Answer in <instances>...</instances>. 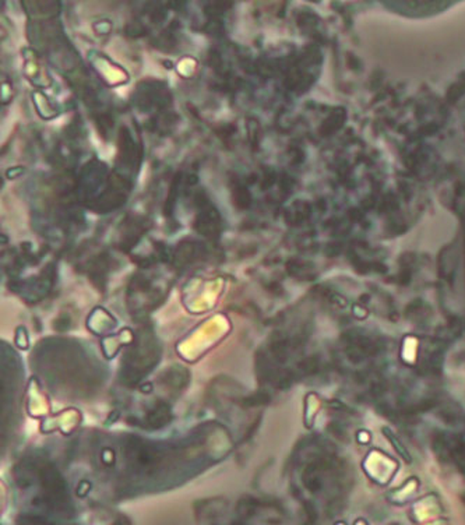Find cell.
<instances>
[{"label": "cell", "instance_id": "6da1fadb", "mask_svg": "<svg viewBox=\"0 0 465 525\" xmlns=\"http://www.w3.org/2000/svg\"><path fill=\"white\" fill-rule=\"evenodd\" d=\"M137 107L141 111H148L154 107L165 108L171 103L169 92L158 83H144L137 90Z\"/></svg>", "mask_w": 465, "mask_h": 525}, {"label": "cell", "instance_id": "7a4b0ae2", "mask_svg": "<svg viewBox=\"0 0 465 525\" xmlns=\"http://www.w3.org/2000/svg\"><path fill=\"white\" fill-rule=\"evenodd\" d=\"M196 229L209 238H214L220 232V216L216 212V208L210 207L209 204L203 205V212L197 216L196 220Z\"/></svg>", "mask_w": 465, "mask_h": 525}, {"label": "cell", "instance_id": "3957f363", "mask_svg": "<svg viewBox=\"0 0 465 525\" xmlns=\"http://www.w3.org/2000/svg\"><path fill=\"white\" fill-rule=\"evenodd\" d=\"M171 419V412H169V408L165 405V404H158L157 406H155L145 418L147 421V425L152 429H158L161 426H164L168 421Z\"/></svg>", "mask_w": 465, "mask_h": 525}, {"label": "cell", "instance_id": "277c9868", "mask_svg": "<svg viewBox=\"0 0 465 525\" xmlns=\"http://www.w3.org/2000/svg\"><path fill=\"white\" fill-rule=\"evenodd\" d=\"M234 201L239 208H247L250 205V201H251V197H250L247 189L243 186H236L234 189Z\"/></svg>", "mask_w": 465, "mask_h": 525}, {"label": "cell", "instance_id": "5b68a950", "mask_svg": "<svg viewBox=\"0 0 465 525\" xmlns=\"http://www.w3.org/2000/svg\"><path fill=\"white\" fill-rule=\"evenodd\" d=\"M96 125H98V130L102 134H107L110 129L114 126V121L108 115H101L96 118Z\"/></svg>", "mask_w": 465, "mask_h": 525}, {"label": "cell", "instance_id": "8992f818", "mask_svg": "<svg viewBox=\"0 0 465 525\" xmlns=\"http://www.w3.org/2000/svg\"><path fill=\"white\" fill-rule=\"evenodd\" d=\"M127 31H129L130 35H143L145 32V28H144L143 24L136 23V24H130L127 27Z\"/></svg>", "mask_w": 465, "mask_h": 525}, {"label": "cell", "instance_id": "52a82bcc", "mask_svg": "<svg viewBox=\"0 0 465 525\" xmlns=\"http://www.w3.org/2000/svg\"><path fill=\"white\" fill-rule=\"evenodd\" d=\"M266 401H267V400H265V395L257 394V395L249 397V398L246 400V404H247V405H254V404H263V402H266Z\"/></svg>", "mask_w": 465, "mask_h": 525}]
</instances>
